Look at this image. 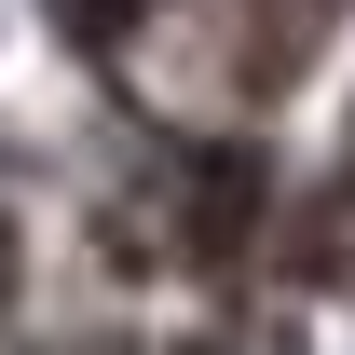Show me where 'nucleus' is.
Here are the masks:
<instances>
[{
    "label": "nucleus",
    "mask_w": 355,
    "mask_h": 355,
    "mask_svg": "<svg viewBox=\"0 0 355 355\" xmlns=\"http://www.w3.org/2000/svg\"><path fill=\"white\" fill-rule=\"evenodd\" d=\"M164 0H55V28H69V55H123L137 28H150Z\"/></svg>",
    "instance_id": "f257e3e1"
}]
</instances>
